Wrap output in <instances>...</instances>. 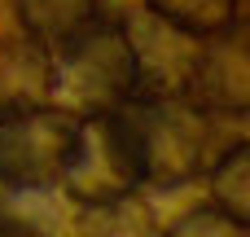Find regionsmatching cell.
<instances>
[{"label": "cell", "instance_id": "cell-1", "mask_svg": "<svg viewBox=\"0 0 250 237\" xmlns=\"http://www.w3.org/2000/svg\"><path fill=\"white\" fill-rule=\"evenodd\" d=\"M145 185L176 189L207 176L215 158V114L193 106L185 92H141L127 101Z\"/></svg>", "mask_w": 250, "mask_h": 237}, {"label": "cell", "instance_id": "cell-2", "mask_svg": "<svg viewBox=\"0 0 250 237\" xmlns=\"http://www.w3.org/2000/svg\"><path fill=\"white\" fill-rule=\"evenodd\" d=\"M141 97V57L127 35V22L105 18L66 53L53 57V101L88 114V110H119Z\"/></svg>", "mask_w": 250, "mask_h": 237}, {"label": "cell", "instance_id": "cell-3", "mask_svg": "<svg viewBox=\"0 0 250 237\" xmlns=\"http://www.w3.org/2000/svg\"><path fill=\"white\" fill-rule=\"evenodd\" d=\"M62 185L79 207L136 194L145 185V163H141V145H136L127 106L88 110L75 119V141H70L66 167H62Z\"/></svg>", "mask_w": 250, "mask_h": 237}, {"label": "cell", "instance_id": "cell-4", "mask_svg": "<svg viewBox=\"0 0 250 237\" xmlns=\"http://www.w3.org/2000/svg\"><path fill=\"white\" fill-rule=\"evenodd\" d=\"M75 110L44 101L18 114H0V185L4 189H53L75 141Z\"/></svg>", "mask_w": 250, "mask_h": 237}, {"label": "cell", "instance_id": "cell-5", "mask_svg": "<svg viewBox=\"0 0 250 237\" xmlns=\"http://www.w3.org/2000/svg\"><path fill=\"white\" fill-rule=\"evenodd\" d=\"M185 97L202 106L207 114H229L242 119L250 110V57H246V26H229L224 35L198 40L189 75H185Z\"/></svg>", "mask_w": 250, "mask_h": 237}, {"label": "cell", "instance_id": "cell-6", "mask_svg": "<svg viewBox=\"0 0 250 237\" xmlns=\"http://www.w3.org/2000/svg\"><path fill=\"white\" fill-rule=\"evenodd\" d=\"M22 35L35 40L48 57L66 53L75 40H83L92 26L110 18L105 0H13Z\"/></svg>", "mask_w": 250, "mask_h": 237}, {"label": "cell", "instance_id": "cell-7", "mask_svg": "<svg viewBox=\"0 0 250 237\" xmlns=\"http://www.w3.org/2000/svg\"><path fill=\"white\" fill-rule=\"evenodd\" d=\"M53 101V57L26 35H0V114Z\"/></svg>", "mask_w": 250, "mask_h": 237}, {"label": "cell", "instance_id": "cell-8", "mask_svg": "<svg viewBox=\"0 0 250 237\" xmlns=\"http://www.w3.org/2000/svg\"><path fill=\"white\" fill-rule=\"evenodd\" d=\"M145 9L189 40H211L242 22V0H145Z\"/></svg>", "mask_w": 250, "mask_h": 237}, {"label": "cell", "instance_id": "cell-9", "mask_svg": "<svg viewBox=\"0 0 250 237\" xmlns=\"http://www.w3.org/2000/svg\"><path fill=\"white\" fill-rule=\"evenodd\" d=\"M79 237H163V229L136 194H123V198L88 202L79 215Z\"/></svg>", "mask_w": 250, "mask_h": 237}, {"label": "cell", "instance_id": "cell-10", "mask_svg": "<svg viewBox=\"0 0 250 237\" xmlns=\"http://www.w3.org/2000/svg\"><path fill=\"white\" fill-rule=\"evenodd\" d=\"M207 176H211V202L250 220V145L246 141H233L224 154H215Z\"/></svg>", "mask_w": 250, "mask_h": 237}, {"label": "cell", "instance_id": "cell-11", "mask_svg": "<svg viewBox=\"0 0 250 237\" xmlns=\"http://www.w3.org/2000/svg\"><path fill=\"white\" fill-rule=\"evenodd\" d=\"M163 237H250V229L242 215H233V211H224L215 202H202V207L185 211Z\"/></svg>", "mask_w": 250, "mask_h": 237}, {"label": "cell", "instance_id": "cell-12", "mask_svg": "<svg viewBox=\"0 0 250 237\" xmlns=\"http://www.w3.org/2000/svg\"><path fill=\"white\" fill-rule=\"evenodd\" d=\"M0 237H40V229L18 215H0Z\"/></svg>", "mask_w": 250, "mask_h": 237}]
</instances>
